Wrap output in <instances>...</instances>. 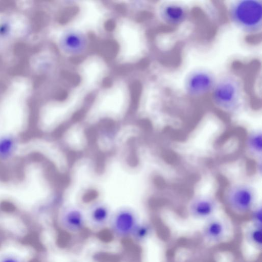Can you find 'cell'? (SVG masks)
<instances>
[{
  "label": "cell",
  "instance_id": "8fae6325",
  "mask_svg": "<svg viewBox=\"0 0 262 262\" xmlns=\"http://www.w3.org/2000/svg\"><path fill=\"white\" fill-rule=\"evenodd\" d=\"M18 148V141L12 133L0 134V161L6 162L13 158Z\"/></svg>",
  "mask_w": 262,
  "mask_h": 262
},
{
  "label": "cell",
  "instance_id": "277c9868",
  "mask_svg": "<svg viewBox=\"0 0 262 262\" xmlns=\"http://www.w3.org/2000/svg\"><path fill=\"white\" fill-rule=\"evenodd\" d=\"M217 77L211 70L197 68L189 71L183 81L184 93L189 98L197 99L209 96Z\"/></svg>",
  "mask_w": 262,
  "mask_h": 262
},
{
  "label": "cell",
  "instance_id": "e0dca14e",
  "mask_svg": "<svg viewBox=\"0 0 262 262\" xmlns=\"http://www.w3.org/2000/svg\"><path fill=\"white\" fill-rule=\"evenodd\" d=\"M0 262H26L20 254L15 252H8L0 256Z\"/></svg>",
  "mask_w": 262,
  "mask_h": 262
},
{
  "label": "cell",
  "instance_id": "6da1fadb",
  "mask_svg": "<svg viewBox=\"0 0 262 262\" xmlns=\"http://www.w3.org/2000/svg\"><path fill=\"white\" fill-rule=\"evenodd\" d=\"M225 10L230 21L238 30L251 38L261 35L262 1L232 0L226 2Z\"/></svg>",
  "mask_w": 262,
  "mask_h": 262
},
{
  "label": "cell",
  "instance_id": "30bf717a",
  "mask_svg": "<svg viewBox=\"0 0 262 262\" xmlns=\"http://www.w3.org/2000/svg\"><path fill=\"white\" fill-rule=\"evenodd\" d=\"M86 43L84 35L75 31H69L64 33L60 39L61 49L69 54L81 53L85 48Z\"/></svg>",
  "mask_w": 262,
  "mask_h": 262
},
{
  "label": "cell",
  "instance_id": "7c38bea8",
  "mask_svg": "<svg viewBox=\"0 0 262 262\" xmlns=\"http://www.w3.org/2000/svg\"><path fill=\"white\" fill-rule=\"evenodd\" d=\"M111 217L109 209L104 205H99L91 209L89 221L94 228L100 229L108 225Z\"/></svg>",
  "mask_w": 262,
  "mask_h": 262
},
{
  "label": "cell",
  "instance_id": "8992f818",
  "mask_svg": "<svg viewBox=\"0 0 262 262\" xmlns=\"http://www.w3.org/2000/svg\"><path fill=\"white\" fill-rule=\"evenodd\" d=\"M189 13L188 6L177 1L164 2L159 6L158 14L160 20L168 27L175 28L183 25Z\"/></svg>",
  "mask_w": 262,
  "mask_h": 262
},
{
  "label": "cell",
  "instance_id": "ac0fdd59",
  "mask_svg": "<svg viewBox=\"0 0 262 262\" xmlns=\"http://www.w3.org/2000/svg\"><path fill=\"white\" fill-rule=\"evenodd\" d=\"M12 32V25L8 20L0 21V37L6 38L9 36Z\"/></svg>",
  "mask_w": 262,
  "mask_h": 262
},
{
  "label": "cell",
  "instance_id": "9c48e42d",
  "mask_svg": "<svg viewBox=\"0 0 262 262\" xmlns=\"http://www.w3.org/2000/svg\"><path fill=\"white\" fill-rule=\"evenodd\" d=\"M59 224L66 231L70 233L81 232L86 225V220L83 212L77 208H69L60 215Z\"/></svg>",
  "mask_w": 262,
  "mask_h": 262
},
{
  "label": "cell",
  "instance_id": "52a82bcc",
  "mask_svg": "<svg viewBox=\"0 0 262 262\" xmlns=\"http://www.w3.org/2000/svg\"><path fill=\"white\" fill-rule=\"evenodd\" d=\"M217 208L216 200L208 195L193 197L188 203L187 211L191 218L206 221L215 215Z\"/></svg>",
  "mask_w": 262,
  "mask_h": 262
},
{
  "label": "cell",
  "instance_id": "3957f363",
  "mask_svg": "<svg viewBox=\"0 0 262 262\" xmlns=\"http://www.w3.org/2000/svg\"><path fill=\"white\" fill-rule=\"evenodd\" d=\"M256 196L253 186L245 183H236L226 187L222 201L232 214L237 217H248L257 204Z\"/></svg>",
  "mask_w": 262,
  "mask_h": 262
},
{
  "label": "cell",
  "instance_id": "7a4b0ae2",
  "mask_svg": "<svg viewBox=\"0 0 262 262\" xmlns=\"http://www.w3.org/2000/svg\"><path fill=\"white\" fill-rule=\"evenodd\" d=\"M244 91L243 81L239 76L233 73H227L217 77L209 97L217 110L231 114L242 105Z\"/></svg>",
  "mask_w": 262,
  "mask_h": 262
},
{
  "label": "cell",
  "instance_id": "9a60e30c",
  "mask_svg": "<svg viewBox=\"0 0 262 262\" xmlns=\"http://www.w3.org/2000/svg\"><path fill=\"white\" fill-rule=\"evenodd\" d=\"M151 228L147 223L140 222L135 229L131 237L137 242H143L149 237Z\"/></svg>",
  "mask_w": 262,
  "mask_h": 262
},
{
  "label": "cell",
  "instance_id": "2e32d148",
  "mask_svg": "<svg viewBox=\"0 0 262 262\" xmlns=\"http://www.w3.org/2000/svg\"><path fill=\"white\" fill-rule=\"evenodd\" d=\"M249 224L258 227L262 228V207L261 205L256 204L248 216Z\"/></svg>",
  "mask_w": 262,
  "mask_h": 262
},
{
  "label": "cell",
  "instance_id": "ba28073f",
  "mask_svg": "<svg viewBox=\"0 0 262 262\" xmlns=\"http://www.w3.org/2000/svg\"><path fill=\"white\" fill-rule=\"evenodd\" d=\"M227 228L224 221L215 215L205 221L201 229V236L209 244L216 245L223 242Z\"/></svg>",
  "mask_w": 262,
  "mask_h": 262
},
{
  "label": "cell",
  "instance_id": "5bb4252c",
  "mask_svg": "<svg viewBox=\"0 0 262 262\" xmlns=\"http://www.w3.org/2000/svg\"><path fill=\"white\" fill-rule=\"evenodd\" d=\"M246 243L257 250L262 248V228L253 226L249 223L244 231Z\"/></svg>",
  "mask_w": 262,
  "mask_h": 262
},
{
  "label": "cell",
  "instance_id": "5b68a950",
  "mask_svg": "<svg viewBox=\"0 0 262 262\" xmlns=\"http://www.w3.org/2000/svg\"><path fill=\"white\" fill-rule=\"evenodd\" d=\"M140 222L133 210L124 208L111 215L108 225L114 235L120 238H126L132 236Z\"/></svg>",
  "mask_w": 262,
  "mask_h": 262
},
{
  "label": "cell",
  "instance_id": "4fadbf2b",
  "mask_svg": "<svg viewBox=\"0 0 262 262\" xmlns=\"http://www.w3.org/2000/svg\"><path fill=\"white\" fill-rule=\"evenodd\" d=\"M246 148L249 153L256 157L262 154V132L261 129L251 131L246 138Z\"/></svg>",
  "mask_w": 262,
  "mask_h": 262
}]
</instances>
